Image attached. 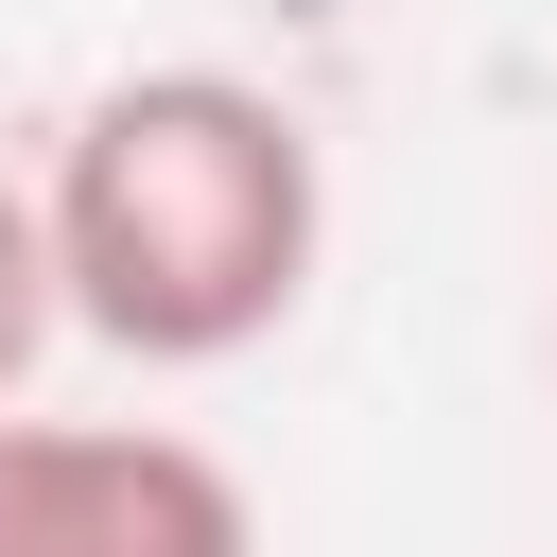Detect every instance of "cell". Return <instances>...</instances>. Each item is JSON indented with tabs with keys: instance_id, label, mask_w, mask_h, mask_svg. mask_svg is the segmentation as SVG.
<instances>
[{
	"instance_id": "1",
	"label": "cell",
	"mask_w": 557,
	"mask_h": 557,
	"mask_svg": "<svg viewBox=\"0 0 557 557\" xmlns=\"http://www.w3.org/2000/svg\"><path fill=\"white\" fill-rule=\"evenodd\" d=\"M35 226H52L70 331H104L139 366H244L313 296L331 174H313V122L278 87H244V70H122V87L70 104V139L35 174Z\"/></svg>"
},
{
	"instance_id": "2",
	"label": "cell",
	"mask_w": 557,
	"mask_h": 557,
	"mask_svg": "<svg viewBox=\"0 0 557 557\" xmlns=\"http://www.w3.org/2000/svg\"><path fill=\"white\" fill-rule=\"evenodd\" d=\"M0 557H261V505L209 435L0 418Z\"/></svg>"
},
{
	"instance_id": "3",
	"label": "cell",
	"mask_w": 557,
	"mask_h": 557,
	"mask_svg": "<svg viewBox=\"0 0 557 557\" xmlns=\"http://www.w3.org/2000/svg\"><path fill=\"white\" fill-rule=\"evenodd\" d=\"M52 331H70V296H52V226H35V191L0 174V418H17V383H35Z\"/></svg>"
}]
</instances>
